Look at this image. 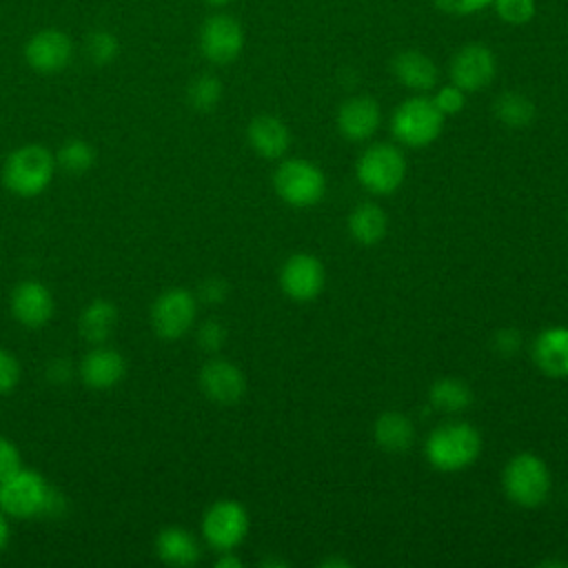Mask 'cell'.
<instances>
[{
  "label": "cell",
  "mask_w": 568,
  "mask_h": 568,
  "mask_svg": "<svg viewBox=\"0 0 568 568\" xmlns=\"http://www.w3.org/2000/svg\"><path fill=\"white\" fill-rule=\"evenodd\" d=\"M424 453L433 468L457 473L468 468L479 457L481 437L468 422H446L430 430Z\"/></svg>",
  "instance_id": "6da1fadb"
},
{
  "label": "cell",
  "mask_w": 568,
  "mask_h": 568,
  "mask_svg": "<svg viewBox=\"0 0 568 568\" xmlns=\"http://www.w3.org/2000/svg\"><path fill=\"white\" fill-rule=\"evenodd\" d=\"M55 169V158L40 144H24L16 149L2 169V182L4 186L20 195V197H33L40 195Z\"/></svg>",
  "instance_id": "7a4b0ae2"
},
{
  "label": "cell",
  "mask_w": 568,
  "mask_h": 568,
  "mask_svg": "<svg viewBox=\"0 0 568 568\" xmlns=\"http://www.w3.org/2000/svg\"><path fill=\"white\" fill-rule=\"evenodd\" d=\"M444 113L435 106L433 98L413 95L404 100L390 120V131L397 142L413 149L433 144L444 129Z\"/></svg>",
  "instance_id": "3957f363"
},
{
  "label": "cell",
  "mask_w": 568,
  "mask_h": 568,
  "mask_svg": "<svg viewBox=\"0 0 568 568\" xmlns=\"http://www.w3.org/2000/svg\"><path fill=\"white\" fill-rule=\"evenodd\" d=\"M53 493L40 473L20 468L0 481V510L18 519L47 517Z\"/></svg>",
  "instance_id": "277c9868"
},
{
  "label": "cell",
  "mask_w": 568,
  "mask_h": 568,
  "mask_svg": "<svg viewBox=\"0 0 568 568\" xmlns=\"http://www.w3.org/2000/svg\"><path fill=\"white\" fill-rule=\"evenodd\" d=\"M506 497L524 508H535L546 501L550 493V473L541 457L532 453L515 455L501 475Z\"/></svg>",
  "instance_id": "5b68a950"
},
{
  "label": "cell",
  "mask_w": 568,
  "mask_h": 568,
  "mask_svg": "<svg viewBox=\"0 0 568 568\" xmlns=\"http://www.w3.org/2000/svg\"><path fill=\"white\" fill-rule=\"evenodd\" d=\"M357 182L375 195H390L399 189L406 175L404 153L388 142L371 144L357 160Z\"/></svg>",
  "instance_id": "8992f818"
},
{
  "label": "cell",
  "mask_w": 568,
  "mask_h": 568,
  "mask_svg": "<svg viewBox=\"0 0 568 568\" xmlns=\"http://www.w3.org/2000/svg\"><path fill=\"white\" fill-rule=\"evenodd\" d=\"M273 186L286 204L304 209L317 204L324 197L326 178L315 164L291 158L277 166L273 175Z\"/></svg>",
  "instance_id": "52a82bcc"
},
{
  "label": "cell",
  "mask_w": 568,
  "mask_h": 568,
  "mask_svg": "<svg viewBox=\"0 0 568 568\" xmlns=\"http://www.w3.org/2000/svg\"><path fill=\"white\" fill-rule=\"evenodd\" d=\"M248 532V515L240 501L220 499L215 501L202 519V535L211 548L217 552L237 548Z\"/></svg>",
  "instance_id": "ba28073f"
},
{
  "label": "cell",
  "mask_w": 568,
  "mask_h": 568,
  "mask_svg": "<svg viewBox=\"0 0 568 568\" xmlns=\"http://www.w3.org/2000/svg\"><path fill=\"white\" fill-rule=\"evenodd\" d=\"M244 49V29L229 13H213L200 27V51L213 64H231Z\"/></svg>",
  "instance_id": "9c48e42d"
},
{
  "label": "cell",
  "mask_w": 568,
  "mask_h": 568,
  "mask_svg": "<svg viewBox=\"0 0 568 568\" xmlns=\"http://www.w3.org/2000/svg\"><path fill=\"white\" fill-rule=\"evenodd\" d=\"M448 73L453 84H457L466 93H475L493 82L497 73V58L486 44L468 42L450 58Z\"/></svg>",
  "instance_id": "30bf717a"
},
{
  "label": "cell",
  "mask_w": 568,
  "mask_h": 568,
  "mask_svg": "<svg viewBox=\"0 0 568 568\" xmlns=\"http://www.w3.org/2000/svg\"><path fill=\"white\" fill-rule=\"evenodd\" d=\"M197 304L193 293L184 288H169L164 291L151 308V324L158 337L162 339H180L195 320Z\"/></svg>",
  "instance_id": "8fae6325"
},
{
  "label": "cell",
  "mask_w": 568,
  "mask_h": 568,
  "mask_svg": "<svg viewBox=\"0 0 568 568\" xmlns=\"http://www.w3.org/2000/svg\"><path fill=\"white\" fill-rule=\"evenodd\" d=\"M324 266L315 255L297 253L288 257L280 271L282 291L295 302H311L324 288Z\"/></svg>",
  "instance_id": "7c38bea8"
},
{
  "label": "cell",
  "mask_w": 568,
  "mask_h": 568,
  "mask_svg": "<svg viewBox=\"0 0 568 568\" xmlns=\"http://www.w3.org/2000/svg\"><path fill=\"white\" fill-rule=\"evenodd\" d=\"M73 55L71 38L60 29H42L33 33L24 47L27 64L38 73L62 71Z\"/></svg>",
  "instance_id": "4fadbf2b"
},
{
  "label": "cell",
  "mask_w": 568,
  "mask_h": 568,
  "mask_svg": "<svg viewBox=\"0 0 568 568\" xmlns=\"http://www.w3.org/2000/svg\"><path fill=\"white\" fill-rule=\"evenodd\" d=\"M53 308L55 304H53L51 291L36 280H27L18 284L11 293V313L22 326H29V328L44 326L51 320Z\"/></svg>",
  "instance_id": "5bb4252c"
},
{
  "label": "cell",
  "mask_w": 568,
  "mask_h": 568,
  "mask_svg": "<svg viewBox=\"0 0 568 568\" xmlns=\"http://www.w3.org/2000/svg\"><path fill=\"white\" fill-rule=\"evenodd\" d=\"M382 122V109L371 95H355L342 102L337 111V129L351 142L368 140Z\"/></svg>",
  "instance_id": "9a60e30c"
},
{
  "label": "cell",
  "mask_w": 568,
  "mask_h": 568,
  "mask_svg": "<svg viewBox=\"0 0 568 568\" xmlns=\"http://www.w3.org/2000/svg\"><path fill=\"white\" fill-rule=\"evenodd\" d=\"M202 393L217 404H235L246 390L242 371L226 359H211L200 371Z\"/></svg>",
  "instance_id": "2e32d148"
},
{
  "label": "cell",
  "mask_w": 568,
  "mask_h": 568,
  "mask_svg": "<svg viewBox=\"0 0 568 568\" xmlns=\"http://www.w3.org/2000/svg\"><path fill=\"white\" fill-rule=\"evenodd\" d=\"M390 71L399 84L417 93L430 91L439 78L437 64L417 49H404L395 53L390 60Z\"/></svg>",
  "instance_id": "e0dca14e"
},
{
  "label": "cell",
  "mask_w": 568,
  "mask_h": 568,
  "mask_svg": "<svg viewBox=\"0 0 568 568\" xmlns=\"http://www.w3.org/2000/svg\"><path fill=\"white\" fill-rule=\"evenodd\" d=\"M532 359L548 377H568V328L552 326L532 342Z\"/></svg>",
  "instance_id": "ac0fdd59"
},
{
  "label": "cell",
  "mask_w": 568,
  "mask_h": 568,
  "mask_svg": "<svg viewBox=\"0 0 568 568\" xmlns=\"http://www.w3.org/2000/svg\"><path fill=\"white\" fill-rule=\"evenodd\" d=\"M124 371H126V364L122 355L115 348H109L102 344H98L91 353H87L80 364L82 382L98 390L115 386L124 377Z\"/></svg>",
  "instance_id": "d6986e66"
},
{
  "label": "cell",
  "mask_w": 568,
  "mask_h": 568,
  "mask_svg": "<svg viewBox=\"0 0 568 568\" xmlns=\"http://www.w3.org/2000/svg\"><path fill=\"white\" fill-rule=\"evenodd\" d=\"M248 144L253 151L266 160H277L286 153L291 144V133L286 124L275 115H257L248 124Z\"/></svg>",
  "instance_id": "ffe728a7"
},
{
  "label": "cell",
  "mask_w": 568,
  "mask_h": 568,
  "mask_svg": "<svg viewBox=\"0 0 568 568\" xmlns=\"http://www.w3.org/2000/svg\"><path fill=\"white\" fill-rule=\"evenodd\" d=\"M155 552L164 564L191 566L200 559V544L186 528L171 526L158 535Z\"/></svg>",
  "instance_id": "44dd1931"
},
{
  "label": "cell",
  "mask_w": 568,
  "mask_h": 568,
  "mask_svg": "<svg viewBox=\"0 0 568 568\" xmlns=\"http://www.w3.org/2000/svg\"><path fill=\"white\" fill-rule=\"evenodd\" d=\"M373 437L379 448H384L388 453H404L413 446L415 426L406 415H402L397 410H388L377 417V422L373 426Z\"/></svg>",
  "instance_id": "7402d4cb"
},
{
  "label": "cell",
  "mask_w": 568,
  "mask_h": 568,
  "mask_svg": "<svg viewBox=\"0 0 568 568\" xmlns=\"http://www.w3.org/2000/svg\"><path fill=\"white\" fill-rule=\"evenodd\" d=\"M118 324V308L109 300H93L80 315V335L91 344H104Z\"/></svg>",
  "instance_id": "603a6c76"
},
{
  "label": "cell",
  "mask_w": 568,
  "mask_h": 568,
  "mask_svg": "<svg viewBox=\"0 0 568 568\" xmlns=\"http://www.w3.org/2000/svg\"><path fill=\"white\" fill-rule=\"evenodd\" d=\"M386 224L384 211L373 202L357 204L348 215V233L364 246L377 244L386 235Z\"/></svg>",
  "instance_id": "cb8c5ba5"
},
{
  "label": "cell",
  "mask_w": 568,
  "mask_h": 568,
  "mask_svg": "<svg viewBox=\"0 0 568 568\" xmlns=\"http://www.w3.org/2000/svg\"><path fill=\"white\" fill-rule=\"evenodd\" d=\"M493 111L497 120L510 129H524L535 118V104L528 95L519 91H504L497 95Z\"/></svg>",
  "instance_id": "d4e9b609"
},
{
  "label": "cell",
  "mask_w": 568,
  "mask_h": 568,
  "mask_svg": "<svg viewBox=\"0 0 568 568\" xmlns=\"http://www.w3.org/2000/svg\"><path fill=\"white\" fill-rule=\"evenodd\" d=\"M428 399H430V406H435L444 413H459L473 402V390L462 379L444 377L430 386Z\"/></svg>",
  "instance_id": "484cf974"
},
{
  "label": "cell",
  "mask_w": 568,
  "mask_h": 568,
  "mask_svg": "<svg viewBox=\"0 0 568 568\" xmlns=\"http://www.w3.org/2000/svg\"><path fill=\"white\" fill-rule=\"evenodd\" d=\"M186 98L195 111H211L217 106V102L222 98V84L215 75L202 73L189 84Z\"/></svg>",
  "instance_id": "4316f807"
},
{
  "label": "cell",
  "mask_w": 568,
  "mask_h": 568,
  "mask_svg": "<svg viewBox=\"0 0 568 568\" xmlns=\"http://www.w3.org/2000/svg\"><path fill=\"white\" fill-rule=\"evenodd\" d=\"M93 160L95 153L84 140H67L55 155V164L67 173H84L93 166Z\"/></svg>",
  "instance_id": "83f0119b"
},
{
  "label": "cell",
  "mask_w": 568,
  "mask_h": 568,
  "mask_svg": "<svg viewBox=\"0 0 568 568\" xmlns=\"http://www.w3.org/2000/svg\"><path fill=\"white\" fill-rule=\"evenodd\" d=\"M493 7L497 18L510 27H524L537 13L535 0H493Z\"/></svg>",
  "instance_id": "f1b7e54d"
},
{
  "label": "cell",
  "mask_w": 568,
  "mask_h": 568,
  "mask_svg": "<svg viewBox=\"0 0 568 568\" xmlns=\"http://www.w3.org/2000/svg\"><path fill=\"white\" fill-rule=\"evenodd\" d=\"M87 55L95 64H109L118 55V40L109 31H93L87 38Z\"/></svg>",
  "instance_id": "f546056e"
},
{
  "label": "cell",
  "mask_w": 568,
  "mask_h": 568,
  "mask_svg": "<svg viewBox=\"0 0 568 568\" xmlns=\"http://www.w3.org/2000/svg\"><path fill=\"white\" fill-rule=\"evenodd\" d=\"M433 102L444 115H455L466 106V91L450 82L437 89V93L433 95Z\"/></svg>",
  "instance_id": "4dcf8cb0"
},
{
  "label": "cell",
  "mask_w": 568,
  "mask_h": 568,
  "mask_svg": "<svg viewBox=\"0 0 568 568\" xmlns=\"http://www.w3.org/2000/svg\"><path fill=\"white\" fill-rule=\"evenodd\" d=\"M226 339V331L224 326L217 322V320H206L200 328H197V344L209 351V353H215L222 348Z\"/></svg>",
  "instance_id": "1f68e13d"
},
{
  "label": "cell",
  "mask_w": 568,
  "mask_h": 568,
  "mask_svg": "<svg viewBox=\"0 0 568 568\" xmlns=\"http://www.w3.org/2000/svg\"><path fill=\"white\" fill-rule=\"evenodd\" d=\"M20 379V364L7 348H0V395H7L16 388Z\"/></svg>",
  "instance_id": "d6a6232c"
},
{
  "label": "cell",
  "mask_w": 568,
  "mask_h": 568,
  "mask_svg": "<svg viewBox=\"0 0 568 568\" xmlns=\"http://www.w3.org/2000/svg\"><path fill=\"white\" fill-rule=\"evenodd\" d=\"M435 7L448 16H475L493 4V0H433Z\"/></svg>",
  "instance_id": "836d02e7"
},
{
  "label": "cell",
  "mask_w": 568,
  "mask_h": 568,
  "mask_svg": "<svg viewBox=\"0 0 568 568\" xmlns=\"http://www.w3.org/2000/svg\"><path fill=\"white\" fill-rule=\"evenodd\" d=\"M20 468H22V462H20L18 448L13 446V442L0 435V481Z\"/></svg>",
  "instance_id": "e575fe53"
},
{
  "label": "cell",
  "mask_w": 568,
  "mask_h": 568,
  "mask_svg": "<svg viewBox=\"0 0 568 568\" xmlns=\"http://www.w3.org/2000/svg\"><path fill=\"white\" fill-rule=\"evenodd\" d=\"M226 291H229V286L220 277H209L200 284V297L209 304H220L226 297Z\"/></svg>",
  "instance_id": "d590c367"
},
{
  "label": "cell",
  "mask_w": 568,
  "mask_h": 568,
  "mask_svg": "<svg viewBox=\"0 0 568 568\" xmlns=\"http://www.w3.org/2000/svg\"><path fill=\"white\" fill-rule=\"evenodd\" d=\"M495 348H497V353L504 355V357L515 355L517 348H519V333L513 331V328L499 331V333L495 335Z\"/></svg>",
  "instance_id": "8d00e7d4"
},
{
  "label": "cell",
  "mask_w": 568,
  "mask_h": 568,
  "mask_svg": "<svg viewBox=\"0 0 568 568\" xmlns=\"http://www.w3.org/2000/svg\"><path fill=\"white\" fill-rule=\"evenodd\" d=\"M231 552H233V550H224L222 557L215 561V566H217V568H237V566H242V559L235 557V555H231Z\"/></svg>",
  "instance_id": "74e56055"
},
{
  "label": "cell",
  "mask_w": 568,
  "mask_h": 568,
  "mask_svg": "<svg viewBox=\"0 0 568 568\" xmlns=\"http://www.w3.org/2000/svg\"><path fill=\"white\" fill-rule=\"evenodd\" d=\"M7 539H9V526H7L4 513L0 510V552H2L4 546H7Z\"/></svg>",
  "instance_id": "f35d334b"
},
{
  "label": "cell",
  "mask_w": 568,
  "mask_h": 568,
  "mask_svg": "<svg viewBox=\"0 0 568 568\" xmlns=\"http://www.w3.org/2000/svg\"><path fill=\"white\" fill-rule=\"evenodd\" d=\"M322 566H348V561L346 559H326V561H322Z\"/></svg>",
  "instance_id": "ab89813d"
},
{
  "label": "cell",
  "mask_w": 568,
  "mask_h": 568,
  "mask_svg": "<svg viewBox=\"0 0 568 568\" xmlns=\"http://www.w3.org/2000/svg\"><path fill=\"white\" fill-rule=\"evenodd\" d=\"M206 4H211V7H224V4H229L231 0H204Z\"/></svg>",
  "instance_id": "60d3db41"
}]
</instances>
